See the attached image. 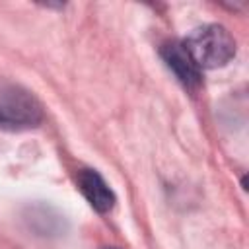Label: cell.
<instances>
[{"instance_id": "obj_1", "label": "cell", "mask_w": 249, "mask_h": 249, "mask_svg": "<svg viewBox=\"0 0 249 249\" xmlns=\"http://www.w3.org/2000/svg\"><path fill=\"white\" fill-rule=\"evenodd\" d=\"M185 49L189 51L195 64L202 68H220L228 64L235 54V41L230 31L222 25L208 23L196 27L185 41Z\"/></svg>"}, {"instance_id": "obj_2", "label": "cell", "mask_w": 249, "mask_h": 249, "mask_svg": "<svg viewBox=\"0 0 249 249\" xmlns=\"http://www.w3.org/2000/svg\"><path fill=\"white\" fill-rule=\"evenodd\" d=\"M43 121V107L39 99L14 84L0 86V128L27 130L39 126Z\"/></svg>"}, {"instance_id": "obj_3", "label": "cell", "mask_w": 249, "mask_h": 249, "mask_svg": "<svg viewBox=\"0 0 249 249\" xmlns=\"http://www.w3.org/2000/svg\"><path fill=\"white\" fill-rule=\"evenodd\" d=\"M161 58L167 64V68L177 76V80L189 88L195 89L200 86V68L191 58L189 51L185 49L183 41H171L161 47Z\"/></svg>"}, {"instance_id": "obj_4", "label": "cell", "mask_w": 249, "mask_h": 249, "mask_svg": "<svg viewBox=\"0 0 249 249\" xmlns=\"http://www.w3.org/2000/svg\"><path fill=\"white\" fill-rule=\"evenodd\" d=\"M76 183L80 193L86 196L89 206L97 212H109L115 204V193L107 185V181L95 169H80L76 175Z\"/></svg>"}, {"instance_id": "obj_5", "label": "cell", "mask_w": 249, "mask_h": 249, "mask_svg": "<svg viewBox=\"0 0 249 249\" xmlns=\"http://www.w3.org/2000/svg\"><path fill=\"white\" fill-rule=\"evenodd\" d=\"M103 249H115V247H103Z\"/></svg>"}]
</instances>
